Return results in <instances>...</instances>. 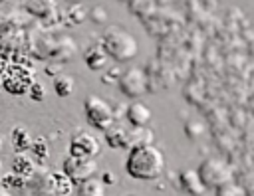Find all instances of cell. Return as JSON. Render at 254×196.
<instances>
[{"label": "cell", "instance_id": "1", "mask_svg": "<svg viewBox=\"0 0 254 196\" xmlns=\"http://www.w3.org/2000/svg\"><path fill=\"white\" fill-rule=\"evenodd\" d=\"M165 158L163 152L151 145L133 147L125 160V170L137 180H155L163 174Z\"/></svg>", "mask_w": 254, "mask_h": 196}, {"label": "cell", "instance_id": "2", "mask_svg": "<svg viewBox=\"0 0 254 196\" xmlns=\"http://www.w3.org/2000/svg\"><path fill=\"white\" fill-rule=\"evenodd\" d=\"M103 49L107 55H111L115 61H129L137 55V44L131 38V34L119 30V28H109L103 36Z\"/></svg>", "mask_w": 254, "mask_h": 196}, {"label": "cell", "instance_id": "3", "mask_svg": "<svg viewBox=\"0 0 254 196\" xmlns=\"http://www.w3.org/2000/svg\"><path fill=\"white\" fill-rule=\"evenodd\" d=\"M83 109H85V119L95 129L105 131L113 123V111H111L109 103L97 95H89L83 103Z\"/></svg>", "mask_w": 254, "mask_h": 196}, {"label": "cell", "instance_id": "4", "mask_svg": "<svg viewBox=\"0 0 254 196\" xmlns=\"http://www.w3.org/2000/svg\"><path fill=\"white\" fill-rule=\"evenodd\" d=\"M34 83L32 73L24 69L22 65H8L6 71L2 73V87L10 95H24L30 91V85Z\"/></svg>", "mask_w": 254, "mask_h": 196}, {"label": "cell", "instance_id": "5", "mask_svg": "<svg viewBox=\"0 0 254 196\" xmlns=\"http://www.w3.org/2000/svg\"><path fill=\"white\" fill-rule=\"evenodd\" d=\"M196 172H198L202 184H204V186H210V188H218L220 184H224V182H228V180L232 178L230 168H228L222 160H218V158H208V160H204Z\"/></svg>", "mask_w": 254, "mask_h": 196}, {"label": "cell", "instance_id": "6", "mask_svg": "<svg viewBox=\"0 0 254 196\" xmlns=\"http://www.w3.org/2000/svg\"><path fill=\"white\" fill-rule=\"evenodd\" d=\"M95 170H97V164H95L93 158H83V156L69 154L64 160V174H67L73 184H79L81 180H85L89 176H95Z\"/></svg>", "mask_w": 254, "mask_h": 196}, {"label": "cell", "instance_id": "7", "mask_svg": "<svg viewBox=\"0 0 254 196\" xmlns=\"http://www.w3.org/2000/svg\"><path fill=\"white\" fill-rule=\"evenodd\" d=\"M69 154L83 156V158H93V156L99 154V141L91 133L79 131L69 141Z\"/></svg>", "mask_w": 254, "mask_h": 196}, {"label": "cell", "instance_id": "8", "mask_svg": "<svg viewBox=\"0 0 254 196\" xmlns=\"http://www.w3.org/2000/svg\"><path fill=\"white\" fill-rule=\"evenodd\" d=\"M119 89H121V93L127 95V97H133V99L141 97V95L145 93V89H147L143 71H141V69H135V67L123 71L121 77H119Z\"/></svg>", "mask_w": 254, "mask_h": 196}, {"label": "cell", "instance_id": "9", "mask_svg": "<svg viewBox=\"0 0 254 196\" xmlns=\"http://www.w3.org/2000/svg\"><path fill=\"white\" fill-rule=\"evenodd\" d=\"M125 117H127V121L131 123V127H145V125L151 121V111H149V107H147L145 103L133 101V103L127 107Z\"/></svg>", "mask_w": 254, "mask_h": 196}, {"label": "cell", "instance_id": "10", "mask_svg": "<svg viewBox=\"0 0 254 196\" xmlns=\"http://www.w3.org/2000/svg\"><path fill=\"white\" fill-rule=\"evenodd\" d=\"M153 131L145 127H131L127 131V147L133 148V147H141V145H151L153 143Z\"/></svg>", "mask_w": 254, "mask_h": 196}, {"label": "cell", "instance_id": "11", "mask_svg": "<svg viewBox=\"0 0 254 196\" xmlns=\"http://www.w3.org/2000/svg\"><path fill=\"white\" fill-rule=\"evenodd\" d=\"M12 174H14V176H20V178L32 176V174H34V160H32L28 154L18 152V154L12 158Z\"/></svg>", "mask_w": 254, "mask_h": 196}, {"label": "cell", "instance_id": "12", "mask_svg": "<svg viewBox=\"0 0 254 196\" xmlns=\"http://www.w3.org/2000/svg\"><path fill=\"white\" fill-rule=\"evenodd\" d=\"M181 186L190 194H204L206 192V186L202 184L198 172H192V170H185L181 174Z\"/></svg>", "mask_w": 254, "mask_h": 196}, {"label": "cell", "instance_id": "13", "mask_svg": "<svg viewBox=\"0 0 254 196\" xmlns=\"http://www.w3.org/2000/svg\"><path fill=\"white\" fill-rule=\"evenodd\" d=\"M10 143H12V147H14L16 152H24L26 148H30L32 141H30L28 129H24V127H14L12 133H10Z\"/></svg>", "mask_w": 254, "mask_h": 196}, {"label": "cell", "instance_id": "14", "mask_svg": "<svg viewBox=\"0 0 254 196\" xmlns=\"http://www.w3.org/2000/svg\"><path fill=\"white\" fill-rule=\"evenodd\" d=\"M48 178H50V186H54L52 192H58V194H71L73 192V188H71L73 182L67 174L58 172V174H50Z\"/></svg>", "mask_w": 254, "mask_h": 196}, {"label": "cell", "instance_id": "15", "mask_svg": "<svg viewBox=\"0 0 254 196\" xmlns=\"http://www.w3.org/2000/svg\"><path fill=\"white\" fill-rule=\"evenodd\" d=\"M77 186H79V188H77L79 194H89V196H101V194H105V184H103L101 180L93 178V176L81 180Z\"/></svg>", "mask_w": 254, "mask_h": 196}, {"label": "cell", "instance_id": "16", "mask_svg": "<svg viewBox=\"0 0 254 196\" xmlns=\"http://www.w3.org/2000/svg\"><path fill=\"white\" fill-rule=\"evenodd\" d=\"M85 61H87V65H89L91 69H101L107 59H105V53H103L99 48H91V49L85 53Z\"/></svg>", "mask_w": 254, "mask_h": 196}, {"label": "cell", "instance_id": "17", "mask_svg": "<svg viewBox=\"0 0 254 196\" xmlns=\"http://www.w3.org/2000/svg\"><path fill=\"white\" fill-rule=\"evenodd\" d=\"M44 2H46V4H52V0H24V6H26V10H28L30 14H34V16H46L50 8L44 6Z\"/></svg>", "mask_w": 254, "mask_h": 196}, {"label": "cell", "instance_id": "18", "mask_svg": "<svg viewBox=\"0 0 254 196\" xmlns=\"http://www.w3.org/2000/svg\"><path fill=\"white\" fill-rule=\"evenodd\" d=\"M54 89H56V93L60 95V97H67L69 93H71V89H73V81L69 79V77H58L56 81H54Z\"/></svg>", "mask_w": 254, "mask_h": 196}, {"label": "cell", "instance_id": "19", "mask_svg": "<svg viewBox=\"0 0 254 196\" xmlns=\"http://www.w3.org/2000/svg\"><path fill=\"white\" fill-rule=\"evenodd\" d=\"M30 148H32V152L38 156V160H46V158H48V145H46L44 139H38L36 143H32Z\"/></svg>", "mask_w": 254, "mask_h": 196}, {"label": "cell", "instance_id": "20", "mask_svg": "<svg viewBox=\"0 0 254 196\" xmlns=\"http://www.w3.org/2000/svg\"><path fill=\"white\" fill-rule=\"evenodd\" d=\"M216 194L226 196V194H244V192H242V188H238L236 184H232V182L228 180V182H224V184H220V186L216 188Z\"/></svg>", "mask_w": 254, "mask_h": 196}, {"label": "cell", "instance_id": "21", "mask_svg": "<svg viewBox=\"0 0 254 196\" xmlns=\"http://www.w3.org/2000/svg\"><path fill=\"white\" fill-rule=\"evenodd\" d=\"M30 89L34 91V93H32V99H36V101H38V99H42V97H44V93H42V91H44V87H42V85L32 83V85H30Z\"/></svg>", "mask_w": 254, "mask_h": 196}]
</instances>
